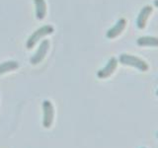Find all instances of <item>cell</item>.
Segmentation results:
<instances>
[{"label": "cell", "mask_w": 158, "mask_h": 148, "mask_svg": "<svg viewBox=\"0 0 158 148\" xmlns=\"http://www.w3.org/2000/svg\"><path fill=\"white\" fill-rule=\"evenodd\" d=\"M118 61H120L123 65H128L131 67H135L138 69L141 72H145L148 70V64L143 60V59L132 56V54L128 53H122L120 57H118Z\"/></svg>", "instance_id": "cell-1"}, {"label": "cell", "mask_w": 158, "mask_h": 148, "mask_svg": "<svg viewBox=\"0 0 158 148\" xmlns=\"http://www.w3.org/2000/svg\"><path fill=\"white\" fill-rule=\"evenodd\" d=\"M52 33H53V27L51 26V25H46V26L38 29L36 32H34V34L28 39V43H27L28 48H32L35 44L38 43L40 39H42L43 37L48 36V35L52 34Z\"/></svg>", "instance_id": "cell-2"}, {"label": "cell", "mask_w": 158, "mask_h": 148, "mask_svg": "<svg viewBox=\"0 0 158 148\" xmlns=\"http://www.w3.org/2000/svg\"><path fill=\"white\" fill-rule=\"evenodd\" d=\"M117 66H118V60L116 57L113 56L109 59L106 65L97 72V76L100 79H106L108 77H110L115 72Z\"/></svg>", "instance_id": "cell-3"}, {"label": "cell", "mask_w": 158, "mask_h": 148, "mask_svg": "<svg viewBox=\"0 0 158 148\" xmlns=\"http://www.w3.org/2000/svg\"><path fill=\"white\" fill-rule=\"evenodd\" d=\"M43 109H44V127H51L52 123L53 121V117H54V109L51 101L44 100L43 104Z\"/></svg>", "instance_id": "cell-4"}, {"label": "cell", "mask_w": 158, "mask_h": 148, "mask_svg": "<svg viewBox=\"0 0 158 148\" xmlns=\"http://www.w3.org/2000/svg\"><path fill=\"white\" fill-rule=\"evenodd\" d=\"M127 26V20L125 18H121L118 19L117 23L114 25L112 28H110L107 32V38L108 39H115L117 37H118L123 32V30L126 29Z\"/></svg>", "instance_id": "cell-5"}, {"label": "cell", "mask_w": 158, "mask_h": 148, "mask_svg": "<svg viewBox=\"0 0 158 148\" xmlns=\"http://www.w3.org/2000/svg\"><path fill=\"white\" fill-rule=\"evenodd\" d=\"M153 12V8L150 6V5H146V6L143 7L141 10H140V12L138 13V16L136 18V27L138 29H144L145 26H146V22H147V20L148 18H149L150 16V14Z\"/></svg>", "instance_id": "cell-6"}, {"label": "cell", "mask_w": 158, "mask_h": 148, "mask_svg": "<svg viewBox=\"0 0 158 148\" xmlns=\"http://www.w3.org/2000/svg\"><path fill=\"white\" fill-rule=\"evenodd\" d=\"M48 48H49V42L48 39H44V41L41 43V46H40L38 51L35 53L34 56L31 58V62L33 64H38L41 62L44 58V56H46Z\"/></svg>", "instance_id": "cell-7"}, {"label": "cell", "mask_w": 158, "mask_h": 148, "mask_svg": "<svg viewBox=\"0 0 158 148\" xmlns=\"http://www.w3.org/2000/svg\"><path fill=\"white\" fill-rule=\"evenodd\" d=\"M136 43L139 47H158V38L153 37V36H144L140 37L137 39Z\"/></svg>", "instance_id": "cell-8"}, {"label": "cell", "mask_w": 158, "mask_h": 148, "mask_svg": "<svg viewBox=\"0 0 158 148\" xmlns=\"http://www.w3.org/2000/svg\"><path fill=\"white\" fill-rule=\"evenodd\" d=\"M36 4V15L39 20H43L47 14V5L44 0H35Z\"/></svg>", "instance_id": "cell-9"}, {"label": "cell", "mask_w": 158, "mask_h": 148, "mask_svg": "<svg viewBox=\"0 0 158 148\" xmlns=\"http://www.w3.org/2000/svg\"><path fill=\"white\" fill-rule=\"evenodd\" d=\"M154 5L158 8V0H154Z\"/></svg>", "instance_id": "cell-10"}, {"label": "cell", "mask_w": 158, "mask_h": 148, "mask_svg": "<svg viewBox=\"0 0 158 148\" xmlns=\"http://www.w3.org/2000/svg\"><path fill=\"white\" fill-rule=\"evenodd\" d=\"M156 95H157V96H158V90H157V91H156Z\"/></svg>", "instance_id": "cell-11"}, {"label": "cell", "mask_w": 158, "mask_h": 148, "mask_svg": "<svg viewBox=\"0 0 158 148\" xmlns=\"http://www.w3.org/2000/svg\"><path fill=\"white\" fill-rule=\"evenodd\" d=\"M141 148H146V147H141Z\"/></svg>", "instance_id": "cell-12"}]
</instances>
